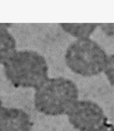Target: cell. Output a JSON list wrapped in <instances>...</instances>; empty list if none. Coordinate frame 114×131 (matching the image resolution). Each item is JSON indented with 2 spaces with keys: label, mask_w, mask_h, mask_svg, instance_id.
Instances as JSON below:
<instances>
[{
  "label": "cell",
  "mask_w": 114,
  "mask_h": 131,
  "mask_svg": "<svg viewBox=\"0 0 114 131\" xmlns=\"http://www.w3.org/2000/svg\"><path fill=\"white\" fill-rule=\"evenodd\" d=\"M4 64L6 76L15 86L36 89L48 79L46 59L35 51H16Z\"/></svg>",
  "instance_id": "cell-1"
},
{
  "label": "cell",
  "mask_w": 114,
  "mask_h": 131,
  "mask_svg": "<svg viewBox=\"0 0 114 131\" xmlns=\"http://www.w3.org/2000/svg\"><path fill=\"white\" fill-rule=\"evenodd\" d=\"M79 90L76 84L65 78L48 79L36 89V110L47 115L67 114L78 101Z\"/></svg>",
  "instance_id": "cell-2"
},
{
  "label": "cell",
  "mask_w": 114,
  "mask_h": 131,
  "mask_svg": "<svg viewBox=\"0 0 114 131\" xmlns=\"http://www.w3.org/2000/svg\"><path fill=\"white\" fill-rule=\"evenodd\" d=\"M107 56L96 42L89 38L80 39L67 48V66L72 72L83 77H92L104 70Z\"/></svg>",
  "instance_id": "cell-3"
},
{
  "label": "cell",
  "mask_w": 114,
  "mask_h": 131,
  "mask_svg": "<svg viewBox=\"0 0 114 131\" xmlns=\"http://www.w3.org/2000/svg\"><path fill=\"white\" fill-rule=\"evenodd\" d=\"M67 114L70 123L79 131H96L106 124L103 109L92 101H78Z\"/></svg>",
  "instance_id": "cell-4"
},
{
  "label": "cell",
  "mask_w": 114,
  "mask_h": 131,
  "mask_svg": "<svg viewBox=\"0 0 114 131\" xmlns=\"http://www.w3.org/2000/svg\"><path fill=\"white\" fill-rule=\"evenodd\" d=\"M29 115L21 109L4 108L0 111V131H31Z\"/></svg>",
  "instance_id": "cell-5"
},
{
  "label": "cell",
  "mask_w": 114,
  "mask_h": 131,
  "mask_svg": "<svg viewBox=\"0 0 114 131\" xmlns=\"http://www.w3.org/2000/svg\"><path fill=\"white\" fill-rule=\"evenodd\" d=\"M16 49L14 37L5 28L0 27V63H5L13 55Z\"/></svg>",
  "instance_id": "cell-6"
},
{
  "label": "cell",
  "mask_w": 114,
  "mask_h": 131,
  "mask_svg": "<svg viewBox=\"0 0 114 131\" xmlns=\"http://www.w3.org/2000/svg\"><path fill=\"white\" fill-rule=\"evenodd\" d=\"M66 32L80 39L88 38L97 26L96 24H60Z\"/></svg>",
  "instance_id": "cell-7"
},
{
  "label": "cell",
  "mask_w": 114,
  "mask_h": 131,
  "mask_svg": "<svg viewBox=\"0 0 114 131\" xmlns=\"http://www.w3.org/2000/svg\"><path fill=\"white\" fill-rule=\"evenodd\" d=\"M104 71L110 83L114 86V54L107 58Z\"/></svg>",
  "instance_id": "cell-8"
},
{
  "label": "cell",
  "mask_w": 114,
  "mask_h": 131,
  "mask_svg": "<svg viewBox=\"0 0 114 131\" xmlns=\"http://www.w3.org/2000/svg\"><path fill=\"white\" fill-rule=\"evenodd\" d=\"M101 29L109 35H114V24H104L101 25Z\"/></svg>",
  "instance_id": "cell-9"
},
{
  "label": "cell",
  "mask_w": 114,
  "mask_h": 131,
  "mask_svg": "<svg viewBox=\"0 0 114 131\" xmlns=\"http://www.w3.org/2000/svg\"><path fill=\"white\" fill-rule=\"evenodd\" d=\"M96 131H113L110 128V127H109L107 126L106 124H105L104 126H103V127H101V128H100L99 129H98Z\"/></svg>",
  "instance_id": "cell-10"
},
{
  "label": "cell",
  "mask_w": 114,
  "mask_h": 131,
  "mask_svg": "<svg viewBox=\"0 0 114 131\" xmlns=\"http://www.w3.org/2000/svg\"><path fill=\"white\" fill-rule=\"evenodd\" d=\"M2 108V101H1V99L0 98V111H1V109Z\"/></svg>",
  "instance_id": "cell-11"
}]
</instances>
